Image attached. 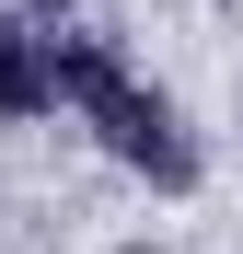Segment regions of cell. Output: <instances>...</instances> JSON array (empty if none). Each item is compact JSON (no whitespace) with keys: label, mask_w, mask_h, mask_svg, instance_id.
Here are the masks:
<instances>
[{"label":"cell","mask_w":243,"mask_h":254,"mask_svg":"<svg viewBox=\"0 0 243 254\" xmlns=\"http://www.w3.org/2000/svg\"><path fill=\"white\" fill-rule=\"evenodd\" d=\"M232 127H243V93H232Z\"/></svg>","instance_id":"6da1fadb"}]
</instances>
